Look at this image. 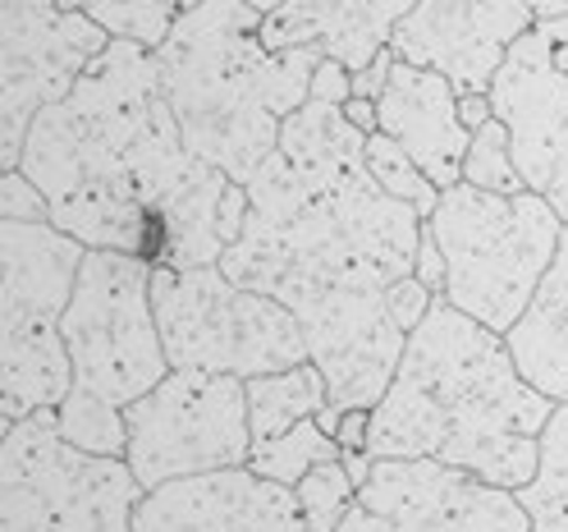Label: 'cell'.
Here are the masks:
<instances>
[{
    "mask_svg": "<svg viewBox=\"0 0 568 532\" xmlns=\"http://www.w3.org/2000/svg\"><path fill=\"white\" fill-rule=\"evenodd\" d=\"M422 225L413 202L376 184L367 129L322 97L284 120L280 148L247 184V221L221 271L298 317L331 385L316 418L331 436L348 409L381 404L408 335L436 303L417 280Z\"/></svg>",
    "mask_w": 568,
    "mask_h": 532,
    "instance_id": "obj_1",
    "label": "cell"
},
{
    "mask_svg": "<svg viewBox=\"0 0 568 532\" xmlns=\"http://www.w3.org/2000/svg\"><path fill=\"white\" fill-rule=\"evenodd\" d=\"M19 170L47 193L55 230L174 271L221 267L247 221V189L189 148L156 56L124 38L32 120Z\"/></svg>",
    "mask_w": 568,
    "mask_h": 532,
    "instance_id": "obj_2",
    "label": "cell"
},
{
    "mask_svg": "<svg viewBox=\"0 0 568 532\" xmlns=\"http://www.w3.org/2000/svg\"><path fill=\"white\" fill-rule=\"evenodd\" d=\"M555 400L531 385L500 331L436 294L372 409L367 459H436L490 486H527Z\"/></svg>",
    "mask_w": 568,
    "mask_h": 532,
    "instance_id": "obj_3",
    "label": "cell"
},
{
    "mask_svg": "<svg viewBox=\"0 0 568 532\" xmlns=\"http://www.w3.org/2000/svg\"><path fill=\"white\" fill-rule=\"evenodd\" d=\"M262 19L247 0H202L152 51L189 148L243 189L280 148L284 120L312 97L326 60L322 47L271 51Z\"/></svg>",
    "mask_w": 568,
    "mask_h": 532,
    "instance_id": "obj_4",
    "label": "cell"
},
{
    "mask_svg": "<svg viewBox=\"0 0 568 532\" xmlns=\"http://www.w3.org/2000/svg\"><path fill=\"white\" fill-rule=\"evenodd\" d=\"M432 234L445 253V294L458 312L509 335L559 253L564 217L541 193H486L454 184L432 211Z\"/></svg>",
    "mask_w": 568,
    "mask_h": 532,
    "instance_id": "obj_5",
    "label": "cell"
},
{
    "mask_svg": "<svg viewBox=\"0 0 568 532\" xmlns=\"http://www.w3.org/2000/svg\"><path fill=\"white\" fill-rule=\"evenodd\" d=\"M88 248L51 221H0V422L55 409L74 390L64 308Z\"/></svg>",
    "mask_w": 568,
    "mask_h": 532,
    "instance_id": "obj_6",
    "label": "cell"
},
{
    "mask_svg": "<svg viewBox=\"0 0 568 532\" xmlns=\"http://www.w3.org/2000/svg\"><path fill=\"white\" fill-rule=\"evenodd\" d=\"M142 482L129 459L79 450L55 409L10 422L0 441V532H133Z\"/></svg>",
    "mask_w": 568,
    "mask_h": 532,
    "instance_id": "obj_7",
    "label": "cell"
},
{
    "mask_svg": "<svg viewBox=\"0 0 568 532\" xmlns=\"http://www.w3.org/2000/svg\"><path fill=\"white\" fill-rule=\"evenodd\" d=\"M152 303L170 368H202L253 381L312 363L298 317L271 294L234 285L221 267H156Z\"/></svg>",
    "mask_w": 568,
    "mask_h": 532,
    "instance_id": "obj_8",
    "label": "cell"
},
{
    "mask_svg": "<svg viewBox=\"0 0 568 532\" xmlns=\"http://www.w3.org/2000/svg\"><path fill=\"white\" fill-rule=\"evenodd\" d=\"M152 275L156 262L138 253L88 248L74 299L64 308V349L74 363V385L120 409L170 377Z\"/></svg>",
    "mask_w": 568,
    "mask_h": 532,
    "instance_id": "obj_9",
    "label": "cell"
},
{
    "mask_svg": "<svg viewBox=\"0 0 568 532\" xmlns=\"http://www.w3.org/2000/svg\"><path fill=\"white\" fill-rule=\"evenodd\" d=\"M129 469L142 491L221 469H247L253 422L247 381L230 372L170 368V377L124 409Z\"/></svg>",
    "mask_w": 568,
    "mask_h": 532,
    "instance_id": "obj_10",
    "label": "cell"
},
{
    "mask_svg": "<svg viewBox=\"0 0 568 532\" xmlns=\"http://www.w3.org/2000/svg\"><path fill=\"white\" fill-rule=\"evenodd\" d=\"M111 47V32L83 10L60 0H0V69H6V111H0V165L19 170L23 138L51 101L69 97L83 69Z\"/></svg>",
    "mask_w": 568,
    "mask_h": 532,
    "instance_id": "obj_11",
    "label": "cell"
},
{
    "mask_svg": "<svg viewBox=\"0 0 568 532\" xmlns=\"http://www.w3.org/2000/svg\"><path fill=\"white\" fill-rule=\"evenodd\" d=\"M335 532H531L518 491L436 459H372Z\"/></svg>",
    "mask_w": 568,
    "mask_h": 532,
    "instance_id": "obj_12",
    "label": "cell"
},
{
    "mask_svg": "<svg viewBox=\"0 0 568 532\" xmlns=\"http://www.w3.org/2000/svg\"><path fill=\"white\" fill-rule=\"evenodd\" d=\"M490 106L514 138L523 184L568 221V19L523 32L490 83Z\"/></svg>",
    "mask_w": 568,
    "mask_h": 532,
    "instance_id": "obj_13",
    "label": "cell"
},
{
    "mask_svg": "<svg viewBox=\"0 0 568 532\" xmlns=\"http://www.w3.org/2000/svg\"><path fill=\"white\" fill-rule=\"evenodd\" d=\"M537 14L527 0H417L399 19L389 51L408 64L445 74L458 97L490 92L505 56L531 32Z\"/></svg>",
    "mask_w": 568,
    "mask_h": 532,
    "instance_id": "obj_14",
    "label": "cell"
},
{
    "mask_svg": "<svg viewBox=\"0 0 568 532\" xmlns=\"http://www.w3.org/2000/svg\"><path fill=\"white\" fill-rule=\"evenodd\" d=\"M133 532H312V523L294 486L253 469H221L148 491Z\"/></svg>",
    "mask_w": 568,
    "mask_h": 532,
    "instance_id": "obj_15",
    "label": "cell"
},
{
    "mask_svg": "<svg viewBox=\"0 0 568 532\" xmlns=\"http://www.w3.org/2000/svg\"><path fill=\"white\" fill-rule=\"evenodd\" d=\"M376 129L389 133L395 143L432 174L436 189L464 184V161L473 148V129L458 111V88L408 60H395L385 79V92L376 97Z\"/></svg>",
    "mask_w": 568,
    "mask_h": 532,
    "instance_id": "obj_16",
    "label": "cell"
},
{
    "mask_svg": "<svg viewBox=\"0 0 568 532\" xmlns=\"http://www.w3.org/2000/svg\"><path fill=\"white\" fill-rule=\"evenodd\" d=\"M413 6L417 0H284L262 19V42L271 51L322 47L348 74H363L389 51V38Z\"/></svg>",
    "mask_w": 568,
    "mask_h": 532,
    "instance_id": "obj_17",
    "label": "cell"
},
{
    "mask_svg": "<svg viewBox=\"0 0 568 532\" xmlns=\"http://www.w3.org/2000/svg\"><path fill=\"white\" fill-rule=\"evenodd\" d=\"M523 377L550 395L555 404H568V225L559 239V253L541 280V290L531 294L518 327L505 335Z\"/></svg>",
    "mask_w": 568,
    "mask_h": 532,
    "instance_id": "obj_18",
    "label": "cell"
},
{
    "mask_svg": "<svg viewBox=\"0 0 568 532\" xmlns=\"http://www.w3.org/2000/svg\"><path fill=\"white\" fill-rule=\"evenodd\" d=\"M331 404V385L316 363H298L290 372H271L247 381V422L253 441H271L280 432L298 428L303 418H322Z\"/></svg>",
    "mask_w": 568,
    "mask_h": 532,
    "instance_id": "obj_19",
    "label": "cell"
},
{
    "mask_svg": "<svg viewBox=\"0 0 568 532\" xmlns=\"http://www.w3.org/2000/svg\"><path fill=\"white\" fill-rule=\"evenodd\" d=\"M518 501L531 519V532H568V404H555L541 432L537 478L518 486Z\"/></svg>",
    "mask_w": 568,
    "mask_h": 532,
    "instance_id": "obj_20",
    "label": "cell"
},
{
    "mask_svg": "<svg viewBox=\"0 0 568 532\" xmlns=\"http://www.w3.org/2000/svg\"><path fill=\"white\" fill-rule=\"evenodd\" d=\"M326 459H344L339 441L322 428L316 418H303L298 428L280 432L271 441H253V454H247V469L280 482V486H298L316 464H326Z\"/></svg>",
    "mask_w": 568,
    "mask_h": 532,
    "instance_id": "obj_21",
    "label": "cell"
},
{
    "mask_svg": "<svg viewBox=\"0 0 568 532\" xmlns=\"http://www.w3.org/2000/svg\"><path fill=\"white\" fill-rule=\"evenodd\" d=\"M55 428L64 432V441H74L79 450L105 454V459H124L129 454V422L124 409L88 395V390H69V395L55 404Z\"/></svg>",
    "mask_w": 568,
    "mask_h": 532,
    "instance_id": "obj_22",
    "label": "cell"
},
{
    "mask_svg": "<svg viewBox=\"0 0 568 532\" xmlns=\"http://www.w3.org/2000/svg\"><path fill=\"white\" fill-rule=\"evenodd\" d=\"M367 165H372V174H376V184L385 189V193H395L399 202H413L426 221H432V211H436V202H440V193L445 189H436V180L426 174L395 138L389 133H367Z\"/></svg>",
    "mask_w": 568,
    "mask_h": 532,
    "instance_id": "obj_23",
    "label": "cell"
},
{
    "mask_svg": "<svg viewBox=\"0 0 568 532\" xmlns=\"http://www.w3.org/2000/svg\"><path fill=\"white\" fill-rule=\"evenodd\" d=\"M464 184H477L486 193H523V174L514 161V138L505 129V120H486L481 129H473V148L464 161Z\"/></svg>",
    "mask_w": 568,
    "mask_h": 532,
    "instance_id": "obj_24",
    "label": "cell"
},
{
    "mask_svg": "<svg viewBox=\"0 0 568 532\" xmlns=\"http://www.w3.org/2000/svg\"><path fill=\"white\" fill-rule=\"evenodd\" d=\"M298 505H303V519L312 523V532H335L353 505V495H358V482L353 473L344 469V459H326V464H316L298 486Z\"/></svg>",
    "mask_w": 568,
    "mask_h": 532,
    "instance_id": "obj_25",
    "label": "cell"
},
{
    "mask_svg": "<svg viewBox=\"0 0 568 532\" xmlns=\"http://www.w3.org/2000/svg\"><path fill=\"white\" fill-rule=\"evenodd\" d=\"M0 221H51L47 193L23 170H6V180H0Z\"/></svg>",
    "mask_w": 568,
    "mask_h": 532,
    "instance_id": "obj_26",
    "label": "cell"
},
{
    "mask_svg": "<svg viewBox=\"0 0 568 532\" xmlns=\"http://www.w3.org/2000/svg\"><path fill=\"white\" fill-rule=\"evenodd\" d=\"M312 97H322V101H335V106H348L353 101V74L339 64V60H322V69H316V79H312Z\"/></svg>",
    "mask_w": 568,
    "mask_h": 532,
    "instance_id": "obj_27",
    "label": "cell"
},
{
    "mask_svg": "<svg viewBox=\"0 0 568 532\" xmlns=\"http://www.w3.org/2000/svg\"><path fill=\"white\" fill-rule=\"evenodd\" d=\"M417 280L432 294H445V253L432 234V225H422V248H417Z\"/></svg>",
    "mask_w": 568,
    "mask_h": 532,
    "instance_id": "obj_28",
    "label": "cell"
},
{
    "mask_svg": "<svg viewBox=\"0 0 568 532\" xmlns=\"http://www.w3.org/2000/svg\"><path fill=\"white\" fill-rule=\"evenodd\" d=\"M458 111H464V124H468V129H481V124L495 116L490 92H468V97H458Z\"/></svg>",
    "mask_w": 568,
    "mask_h": 532,
    "instance_id": "obj_29",
    "label": "cell"
},
{
    "mask_svg": "<svg viewBox=\"0 0 568 532\" xmlns=\"http://www.w3.org/2000/svg\"><path fill=\"white\" fill-rule=\"evenodd\" d=\"M537 19H568V0H527Z\"/></svg>",
    "mask_w": 568,
    "mask_h": 532,
    "instance_id": "obj_30",
    "label": "cell"
},
{
    "mask_svg": "<svg viewBox=\"0 0 568 532\" xmlns=\"http://www.w3.org/2000/svg\"><path fill=\"white\" fill-rule=\"evenodd\" d=\"M247 6L262 10V14H271V10H280V6H284V0H247Z\"/></svg>",
    "mask_w": 568,
    "mask_h": 532,
    "instance_id": "obj_31",
    "label": "cell"
}]
</instances>
